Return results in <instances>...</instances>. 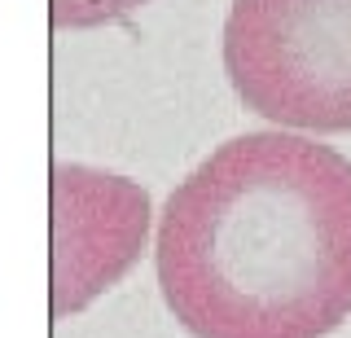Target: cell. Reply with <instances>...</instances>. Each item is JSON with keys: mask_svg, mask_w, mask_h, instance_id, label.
<instances>
[{"mask_svg": "<svg viewBox=\"0 0 351 338\" xmlns=\"http://www.w3.org/2000/svg\"><path fill=\"white\" fill-rule=\"evenodd\" d=\"M154 268L189 338H329L351 321V158L263 128L162 202Z\"/></svg>", "mask_w": 351, "mask_h": 338, "instance_id": "obj_1", "label": "cell"}, {"mask_svg": "<svg viewBox=\"0 0 351 338\" xmlns=\"http://www.w3.org/2000/svg\"><path fill=\"white\" fill-rule=\"evenodd\" d=\"M224 75L272 128L351 132V0H233Z\"/></svg>", "mask_w": 351, "mask_h": 338, "instance_id": "obj_2", "label": "cell"}, {"mask_svg": "<svg viewBox=\"0 0 351 338\" xmlns=\"http://www.w3.org/2000/svg\"><path fill=\"white\" fill-rule=\"evenodd\" d=\"M149 193L128 176L53 162L49 171V299L53 316L84 312L141 259Z\"/></svg>", "mask_w": 351, "mask_h": 338, "instance_id": "obj_3", "label": "cell"}, {"mask_svg": "<svg viewBox=\"0 0 351 338\" xmlns=\"http://www.w3.org/2000/svg\"><path fill=\"white\" fill-rule=\"evenodd\" d=\"M149 0H49V23L58 31H93L132 18Z\"/></svg>", "mask_w": 351, "mask_h": 338, "instance_id": "obj_4", "label": "cell"}]
</instances>
